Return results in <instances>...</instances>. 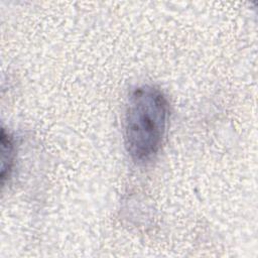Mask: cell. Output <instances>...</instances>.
I'll use <instances>...</instances> for the list:
<instances>
[{
  "label": "cell",
  "mask_w": 258,
  "mask_h": 258,
  "mask_svg": "<svg viewBox=\"0 0 258 258\" xmlns=\"http://www.w3.org/2000/svg\"><path fill=\"white\" fill-rule=\"evenodd\" d=\"M169 107L165 95L156 87L134 89L125 114V145L131 158L146 163L158 153L166 134Z\"/></svg>",
  "instance_id": "6da1fadb"
},
{
  "label": "cell",
  "mask_w": 258,
  "mask_h": 258,
  "mask_svg": "<svg viewBox=\"0 0 258 258\" xmlns=\"http://www.w3.org/2000/svg\"><path fill=\"white\" fill-rule=\"evenodd\" d=\"M15 148L13 138L5 129L1 130V179L5 181L6 177L10 175L14 163Z\"/></svg>",
  "instance_id": "7a4b0ae2"
}]
</instances>
